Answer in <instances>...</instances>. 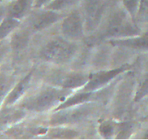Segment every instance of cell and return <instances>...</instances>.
<instances>
[{
	"label": "cell",
	"instance_id": "cell-1",
	"mask_svg": "<svg viewBox=\"0 0 148 140\" xmlns=\"http://www.w3.org/2000/svg\"><path fill=\"white\" fill-rule=\"evenodd\" d=\"M78 47L71 41L62 38H55L47 43L41 49V58L55 64L68 62L76 55Z\"/></svg>",
	"mask_w": 148,
	"mask_h": 140
},
{
	"label": "cell",
	"instance_id": "cell-2",
	"mask_svg": "<svg viewBox=\"0 0 148 140\" xmlns=\"http://www.w3.org/2000/svg\"><path fill=\"white\" fill-rule=\"evenodd\" d=\"M69 89L55 87H47L28 98L23 106L34 112H44L49 110L64 100Z\"/></svg>",
	"mask_w": 148,
	"mask_h": 140
},
{
	"label": "cell",
	"instance_id": "cell-3",
	"mask_svg": "<svg viewBox=\"0 0 148 140\" xmlns=\"http://www.w3.org/2000/svg\"><path fill=\"white\" fill-rule=\"evenodd\" d=\"M139 34L140 30L136 23L123 10H116L110 16L104 32L105 36L117 38L134 36Z\"/></svg>",
	"mask_w": 148,
	"mask_h": 140
},
{
	"label": "cell",
	"instance_id": "cell-4",
	"mask_svg": "<svg viewBox=\"0 0 148 140\" xmlns=\"http://www.w3.org/2000/svg\"><path fill=\"white\" fill-rule=\"evenodd\" d=\"M74 106L65 109L60 110L57 111V113L52 115L51 118V124L52 125H62L65 124L77 123L84 120L89 117V115L95 110L94 105H90L88 102L82 104V106Z\"/></svg>",
	"mask_w": 148,
	"mask_h": 140
},
{
	"label": "cell",
	"instance_id": "cell-5",
	"mask_svg": "<svg viewBox=\"0 0 148 140\" xmlns=\"http://www.w3.org/2000/svg\"><path fill=\"white\" fill-rule=\"evenodd\" d=\"M130 67L129 64H125L119 68H114L110 71H101L90 74L89 81L83 88V91H96L106 86L110 81L117 77L119 74L122 73L126 70H129Z\"/></svg>",
	"mask_w": 148,
	"mask_h": 140
},
{
	"label": "cell",
	"instance_id": "cell-6",
	"mask_svg": "<svg viewBox=\"0 0 148 140\" xmlns=\"http://www.w3.org/2000/svg\"><path fill=\"white\" fill-rule=\"evenodd\" d=\"M105 10L102 0H87L84 8L85 28L89 32L97 29Z\"/></svg>",
	"mask_w": 148,
	"mask_h": 140
},
{
	"label": "cell",
	"instance_id": "cell-7",
	"mask_svg": "<svg viewBox=\"0 0 148 140\" xmlns=\"http://www.w3.org/2000/svg\"><path fill=\"white\" fill-rule=\"evenodd\" d=\"M61 31L64 36L70 40H78L83 37V19L78 11H73L64 19Z\"/></svg>",
	"mask_w": 148,
	"mask_h": 140
},
{
	"label": "cell",
	"instance_id": "cell-8",
	"mask_svg": "<svg viewBox=\"0 0 148 140\" xmlns=\"http://www.w3.org/2000/svg\"><path fill=\"white\" fill-rule=\"evenodd\" d=\"M89 75L78 72H70L65 73H55L51 78L52 83L60 88L73 89L84 86L89 81Z\"/></svg>",
	"mask_w": 148,
	"mask_h": 140
},
{
	"label": "cell",
	"instance_id": "cell-9",
	"mask_svg": "<svg viewBox=\"0 0 148 140\" xmlns=\"http://www.w3.org/2000/svg\"><path fill=\"white\" fill-rule=\"evenodd\" d=\"M63 16L54 10H48L34 15L31 18V25L33 31H39L58 22Z\"/></svg>",
	"mask_w": 148,
	"mask_h": 140
},
{
	"label": "cell",
	"instance_id": "cell-10",
	"mask_svg": "<svg viewBox=\"0 0 148 140\" xmlns=\"http://www.w3.org/2000/svg\"><path fill=\"white\" fill-rule=\"evenodd\" d=\"M113 46L135 50L148 51V34L110 40Z\"/></svg>",
	"mask_w": 148,
	"mask_h": 140
},
{
	"label": "cell",
	"instance_id": "cell-11",
	"mask_svg": "<svg viewBox=\"0 0 148 140\" xmlns=\"http://www.w3.org/2000/svg\"><path fill=\"white\" fill-rule=\"evenodd\" d=\"M95 91H83L76 95L71 96L68 99L65 100L62 103L60 104L59 106L55 108V110L58 111L60 110L65 109V108H71V107L78 106L79 105L89 102L92 100V98L96 97Z\"/></svg>",
	"mask_w": 148,
	"mask_h": 140
},
{
	"label": "cell",
	"instance_id": "cell-12",
	"mask_svg": "<svg viewBox=\"0 0 148 140\" xmlns=\"http://www.w3.org/2000/svg\"><path fill=\"white\" fill-rule=\"evenodd\" d=\"M35 71V68L32 69L25 77L23 79L21 80L18 85L14 88L12 92L10 93V95H9L8 98V103L12 104L13 102H16L19 98L21 97L24 93L26 91L29 87L30 84H31V80H32L33 75H34V72Z\"/></svg>",
	"mask_w": 148,
	"mask_h": 140
},
{
	"label": "cell",
	"instance_id": "cell-13",
	"mask_svg": "<svg viewBox=\"0 0 148 140\" xmlns=\"http://www.w3.org/2000/svg\"><path fill=\"white\" fill-rule=\"evenodd\" d=\"M32 0H17L10 9V14L12 18H21L27 13L31 7Z\"/></svg>",
	"mask_w": 148,
	"mask_h": 140
},
{
	"label": "cell",
	"instance_id": "cell-14",
	"mask_svg": "<svg viewBox=\"0 0 148 140\" xmlns=\"http://www.w3.org/2000/svg\"><path fill=\"white\" fill-rule=\"evenodd\" d=\"M148 97V73L144 74L139 81L134 100V102H140L144 98Z\"/></svg>",
	"mask_w": 148,
	"mask_h": 140
},
{
	"label": "cell",
	"instance_id": "cell-15",
	"mask_svg": "<svg viewBox=\"0 0 148 140\" xmlns=\"http://www.w3.org/2000/svg\"><path fill=\"white\" fill-rule=\"evenodd\" d=\"M51 138L55 139H73L77 137L79 133L74 130L65 128H52L48 132Z\"/></svg>",
	"mask_w": 148,
	"mask_h": 140
},
{
	"label": "cell",
	"instance_id": "cell-16",
	"mask_svg": "<svg viewBox=\"0 0 148 140\" xmlns=\"http://www.w3.org/2000/svg\"><path fill=\"white\" fill-rule=\"evenodd\" d=\"M29 35L25 31H21L15 35L12 38V45L15 49H22L25 48L28 44Z\"/></svg>",
	"mask_w": 148,
	"mask_h": 140
},
{
	"label": "cell",
	"instance_id": "cell-17",
	"mask_svg": "<svg viewBox=\"0 0 148 140\" xmlns=\"http://www.w3.org/2000/svg\"><path fill=\"white\" fill-rule=\"evenodd\" d=\"M116 131V126L110 121H102L99 126V132L105 139H110L114 135Z\"/></svg>",
	"mask_w": 148,
	"mask_h": 140
},
{
	"label": "cell",
	"instance_id": "cell-18",
	"mask_svg": "<svg viewBox=\"0 0 148 140\" xmlns=\"http://www.w3.org/2000/svg\"><path fill=\"white\" fill-rule=\"evenodd\" d=\"M79 0H52L50 3L48 4L47 9L54 11L62 10L73 6Z\"/></svg>",
	"mask_w": 148,
	"mask_h": 140
},
{
	"label": "cell",
	"instance_id": "cell-19",
	"mask_svg": "<svg viewBox=\"0 0 148 140\" xmlns=\"http://www.w3.org/2000/svg\"><path fill=\"white\" fill-rule=\"evenodd\" d=\"M122 2L126 11L129 13V16L132 18L134 22L136 23L140 0H122Z\"/></svg>",
	"mask_w": 148,
	"mask_h": 140
},
{
	"label": "cell",
	"instance_id": "cell-20",
	"mask_svg": "<svg viewBox=\"0 0 148 140\" xmlns=\"http://www.w3.org/2000/svg\"><path fill=\"white\" fill-rule=\"evenodd\" d=\"M18 24H19V22L14 18L5 20L0 26V38L6 36L15 27L18 26Z\"/></svg>",
	"mask_w": 148,
	"mask_h": 140
},
{
	"label": "cell",
	"instance_id": "cell-21",
	"mask_svg": "<svg viewBox=\"0 0 148 140\" xmlns=\"http://www.w3.org/2000/svg\"><path fill=\"white\" fill-rule=\"evenodd\" d=\"M136 18L141 22H148V0H140Z\"/></svg>",
	"mask_w": 148,
	"mask_h": 140
},
{
	"label": "cell",
	"instance_id": "cell-22",
	"mask_svg": "<svg viewBox=\"0 0 148 140\" xmlns=\"http://www.w3.org/2000/svg\"><path fill=\"white\" fill-rule=\"evenodd\" d=\"M134 124L130 122L123 123L120 124V126L119 127V134L117 139H126L129 137L132 132L133 131Z\"/></svg>",
	"mask_w": 148,
	"mask_h": 140
},
{
	"label": "cell",
	"instance_id": "cell-23",
	"mask_svg": "<svg viewBox=\"0 0 148 140\" xmlns=\"http://www.w3.org/2000/svg\"><path fill=\"white\" fill-rule=\"evenodd\" d=\"M52 0H36L35 3L36 8H41L43 5L49 4Z\"/></svg>",
	"mask_w": 148,
	"mask_h": 140
},
{
	"label": "cell",
	"instance_id": "cell-24",
	"mask_svg": "<svg viewBox=\"0 0 148 140\" xmlns=\"http://www.w3.org/2000/svg\"><path fill=\"white\" fill-rule=\"evenodd\" d=\"M144 139H148V130L146 132V134H145V137H144Z\"/></svg>",
	"mask_w": 148,
	"mask_h": 140
},
{
	"label": "cell",
	"instance_id": "cell-25",
	"mask_svg": "<svg viewBox=\"0 0 148 140\" xmlns=\"http://www.w3.org/2000/svg\"><path fill=\"white\" fill-rule=\"evenodd\" d=\"M146 106H147V117H148V99H147V103H146Z\"/></svg>",
	"mask_w": 148,
	"mask_h": 140
}]
</instances>
